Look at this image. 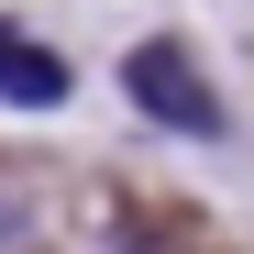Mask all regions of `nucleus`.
Listing matches in <instances>:
<instances>
[{
  "instance_id": "obj_1",
  "label": "nucleus",
  "mask_w": 254,
  "mask_h": 254,
  "mask_svg": "<svg viewBox=\"0 0 254 254\" xmlns=\"http://www.w3.org/2000/svg\"><path fill=\"white\" fill-rule=\"evenodd\" d=\"M122 89H133V111L144 122H166V133H188V144H221V100H210V77H199V56L188 45H133L122 56Z\"/></svg>"
},
{
  "instance_id": "obj_2",
  "label": "nucleus",
  "mask_w": 254,
  "mask_h": 254,
  "mask_svg": "<svg viewBox=\"0 0 254 254\" xmlns=\"http://www.w3.org/2000/svg\"><path fill=\"white\" fill-rule=\"evenodd\" d=\"M0 100H22V111H56L66 100V66L45 45H22V33H0Z\"/></svg>"
},
{
  "instance_id": "obj_3",
  "label": "nucleus",
  "mask_w": 254,
  "mask_h": 254,
  "mask_svg": "<svg viewBox=\"0 0 254 254\" xmlns=\"http://www.w3.org/2000/svg\"><path fill=\"white\" fill-rule=\"evenodd\" d=\"M0 254H33V210H22V188H0Z\"/></svg>"
}]
</instances>
